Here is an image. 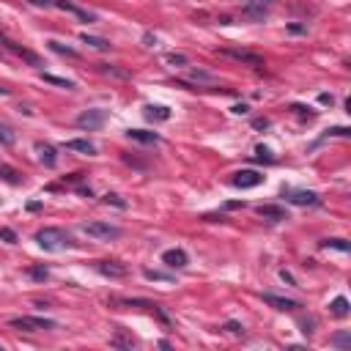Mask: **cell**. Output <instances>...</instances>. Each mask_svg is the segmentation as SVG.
<instances>
[{
    "mask_svg": "<svg viewBox=\"0 0 351 351\" xmlns=\"http://www.w3.org/2000/svg\"><path fill=\"white\" fill-rule=\"evenodd\" d=\"M96 272L104 274V277H110V280H121V277L129 274V269H126L124 263H118V261H99L96 263Z\"/></svg>",
    "mask_w": 351,
    "mask_h": 351,
    "instance_id": "30bf717a",
    "label": "cell"
},
{
    "mask_svg": "<svg viewBox=\"0 0 351 351\" xmlns=\"http://www.w3.org/2000/svg\"><path fill=\"white\" fill-rule=\"evenodd\" d=\"M283 198L294 206H319V192L313 190H291V187H283Z\"/></svg>",
    "mask_w": 351,
    "mask_h": 351,
    "instance_id": "5b68a950",
    "label": "cell"
},
{
    "mask_svg": "<svg viewBox=\"0 0 351 351\" xmlns=\"http://www.w3.org/2000/svg\"><path fill=\"white\" fill-rule=\"evenodd\" d=\"M288 30H291V33H307V28H305V25H288Z\"/></svg>",
    "mask_w": 351,
    "mask_h": 351,
    "instance_id": "7bdbcfd3",
    "label": "cell"
},
{
    "mask_svg": "<svg viewBox=\"0 0 351 351\" xmlns=\"http://www.w3.org/2000/svg\"><path fill=\"white\" fill-rule=\"evenodd\" d=\"M0 96H9V88H0Z\"/></svg>",
    "mask_w": 351,
    "mask_h": 351,
    "instance_id": "bcb514c9",
    "label": "cell"
},
{
    "mask_svg": "<svg viewBox=\"0 0 351 351\" xmlns=\"http://www.w3.org/2000/svg\"><path fill=\"white\" fill-rule=\"evenodd\" d=\"M255 212H258V217L269 220V222H286V220H291L288 208L286 206H277V203H263V206L255 208Z\"/></svg>",
    "mask_w": 351,
    "mask_h": 351,
    "instance_id": "ba28073f",
    "label": "cell"
},
{
    "mask_svg": "<svg viewBox=\"0 0 351 351\" xmlns=\"http://www.w3.org/2000/svg\"><path fill=\"white\" fill-rule=\"evenodd\" d=\"M83 231L91 236V239H99V241H116V239H121V228L110 225V222H88V225H83Z\"/></svg>",
    "mask_w": 351,
    "mask_h": 351,
    "instance_id": "3957f363",
    "label": "cell"
},
{
    "mask_svg": "<svg viewBox=\"0 0 351 351\" xmlns=\"http://www.w3.org/2000/svg\"><path fill=\"white\" fill-rule=\"evenodd\" d=\"M329 310H332V315H337V319H346V315H348V299H346V296H335L332 305H329Z\"/></svg>",
    "mask_w": 351,
    "mask_h": 351,
    "instance_id": "d6986e66",
    "label": "cell"
},
{
    "mask_svg": "<svg viewBox=\"0 0 351 351\" xmlns=\"http://www.w3.org/2000/svg\"><path fill=\"white\" fill-rule=\"evenodd\" d=\"M291 110L296 113V116H302V118H315V110H310V107H302V104H291Z\"/></svg>",
    "mask_w": 351,
    "mask_h": 351,
    "instance_id": "d590c367",
    "label": "cell"
},
{
    "mask_svg": "<svg viewBox=\"0 0 351 351\" xmlns=\"http://www.w3.org/2000/svg\"><path fill=\"white\" fill-rule=\"evenodd\" d=\"M222 329L231 332V335H244V327H241L239 321H225V324H222Z\"/></svg>",
    "mask_w": 351,
    "mask_h": 351,
    "instance_id": "1f68e13d",
    "label": "cell"
},
{
    "mask_svg": "<svg viewBox=\"0 0 351 351\" xmlns=\"http://www.w3.org/2000/svg\"><path fill=\"white\" fill-rule=\"evenodd\" d=\"M143 277L146 280H162V283H173L170 274H165V272H154V269H146L143 272Z\"/></svg>",
    "mask_w": 351,
    "mask_h": 351,
    "instance_id": "83f0119b",
    "label": "cell"
},
{
    "mask_svg": "<svg viewBox=\"0 0 351 351\" xmlns=\"http://www.w3.org/2000/svg\"><path fill=\"white\" fill-rule=\"evenodd\" d=\"M0 179H3L6 184H11V187L22 184V176H19V170H14V167H9V165H0Z\"/></svg>",
    "mask_w": 351,
    "mask_h": 351,
    "instance_id": "ac0fdd59",
    "label": "cell"
},
{
    "mask_svg": "<svg viewBox=\"0 0 351 351\" xmlns=\"http://www.w3.org/2000/svg\"><path fill=\"white\" fill-rule=\"evenodd\" d=\"M255 159H261V162H274L272 148H269V146H255Z\"/></svg>",
    "mask_w": 351,
    "mask_h": 351,
    "instance_id": "484cf974",
    "label": "cell"
},
{
    "mask_svg": "<svg viewBox=\"0 0 351 351\" xmlns=\"http://www.w3.org/2000/svg\"><path fill=\"white\" fill-rule=\"evenodd\" d=\"M42 80H44V83H50V85L66 88V91H72V88H74V80H66V77H55V74H47V72H42Z\"/></svg>",
    "mask_w": 351,
    "mask_h": 351,
    "instance_id": "7402d4cb",
    "label": "cell"
},
{
    "mask_svg": "<svg viewBox=\"0 0 351 351\" xmlns=\"http://www.w3.org/2000/svg\"><path fill=\"white\" fill-rule=\"evenodd\" d=\"M104 121H107V113L99 110V107H93V110H83V113H80L74 124H77L83 132H96V129H102Z\"/></svg>",
    "mask_w": 351,
    "mask_h": 351,
    "instance_id": "277c9868",
    "label": "cell"
},
{
    "mask_svg": "<svg viewBox=\"0 0 351 351\" xmlns=\"http://www.w3.org/2000/svg\"><path fill=\"white\" fill-rule=\"evenodd\" d=\"M17 143V132L11 129L9 124H3V121H0V146H6V148H11Z\"/></svg>",
    "mask_w": 351,
    "mask_h": 351,
    "instance_id": "ffe728a7",
    "label": "cell"
},
{
    "mask_svg": "<svg viewBox=\"0 0 351 351\" xmlns=\"http://www.w3.org/2000/svg\"><path fill=\"white\" fill-rule=\"evenodd\" d=\"M255 3H274V0H255Z\"/></svg>",
    "mask_w": 351,
    "mask_h": 351,
    "instance_id": "7dc6e473",
    "label": "cell"
},
{
    "mask_svg": "<svg viewBox=\"0 0 351 351\" xmlns=\"http://www.w3.org/2000/svg\"><path fill=\"white\" fill-rule=\"evenodd\" d=\"M0 239H3L6 241V244H17V233L14 231H11V228H0Z\"/></svg>",
    "mask_w": 351,
    "mask_h": 351,
    "instance_id": "e575fe53",
    "label": "cell"
},
{
    "mask_svg": "<svg viewBox=\"0 0 351 351\" xmlns=\"http://www.w3.org/2000/svg\"><path fill=\"white\" fill-rule=\"evenodd\" d=\"M36 241L39 247L47 250V253H60V250L69 247V233L60 231V228H42V231L36 233Z\"/></svg>",
    "mask_w": 351,
    "mask_h": 351,
    "instance_id": "6da1fadb",
    "label": "cell"
},
{
    "mask_svg": "<svg viewBox=\"0 0 351 351\" xmlns=\"http://www.w3.org/2000/svg\"><path fill=\"white\" fill-rule=\"evenodd\" d=\"M143 116L148 121H167V118H170V110H167V107H162V104H146Z\"/></svg>",
    "mask_w": 351,
    "mask_h": 351,
    "instance_id": "2e32d148",
    "label": "cell"
},
{
    "mask_svg": "<svg viewBox=\"0 0 351 351\" xmlns=\"http://www.w3.org/2000/svg\"><path fill=\"white\" fill-rule=\"evenodd\" d=\"M247 19H255V22H263L266 19V9H263V3L261 6H255V3H250V6H244V11H241Z\"/></svg>",
    "mask_w": 351,
    "mask_h": 351,
    "instance_id": "44dd1931",
    "label": "cell"
},
{
    "mask_svg": "<svg viewBox=\"0 0 351 351\" xmlns=\"http://www.w3.org/2000/svg\"><path fill=\"white\" fill-rule=\"evenodd\" d=\"M280 277H283V280H286V283H288V286H296V283H294V277H291V274H288V272H286V269H283V272H280Z\"/></svg>",
    "mask_w": 351,
    "mask_h": 351,
    "instance_id": "ee69618b",
    "label": "cell"
},
{
    "mask_svg": "<svg viewBox=\"0 0 351 351\" xmlns=\"http://www.w3.org/2000/svg\"><path fill=\"white\" fill-rule=\"evenodd\" d=\"M110 343H113V346H121V348H132V346H134V340H126V337H121V335L113 337Z\"/></svg>",
    "mask_w": 351,
    "mask_h": 351,
    "instance_id": "8d00e7d4",
    "label": "cell"
},
{
    "mask_svg": "<svg viewBox=\"0 0 351 351\" xmlns=\"http://www.w3.org/2000/svg\"><path fill=\"white\" fill-rule=\"evenodd\" d=\"M99 72H102V74H113V77H121V80H124V77H129V74H126V72H118V69H113L110 63H99Z\"/></svg>",
    "mask_w": 351,
    "mask_h": 351,
    "instance_id": "836d02e7",
    "label": "cell"
},
{
    "mask_svg": "<svg viewBox=\"0 0 351 351\" xmlns=\"http://www.w3.org/2000/svg\"><path fill=\"white\" fill-rule=\"evenodd\" d=\"M263 302L274 310H299L302 307L296 299H286V296H274V294H263Z\"/></svg>",
    "mask_w": 351,
    "mask_h": 351,
    "instance_id": "4fadbf2b",
    "label": "cell"
},
{
    "mask_svg": "<svg viewBox=\"0 0 351 351\" xmlns=\"http://www.w3.org/2000/svg\"><path fill=\"white\" fill-rule=\"evenodd\" d=\"M162 263L170 269H184L187 263H190V258H187V253L181 247H173V250H165L162 253Z\"/></svg>",
    "mask_w": 351,
    "mask_h": 351,
    "instance_id": "8fae6325",
    "label": "cell"
},
{
    "mask_svg": "<svg viewBox=\"0 0 351 351\" xmlns=\"http://www.w3.org/2000/svg\"><path fill=\"white\" fill-rule=\"evenodd\" d=\"M126 137L134 140V143H143V146H159V134L157 132H146V129H129Z\"/></svg>",
    "mask_w": 351,
    "mask_h": 351,
    "instance_id": "5bb4252c",
    "label": "cell"
},
{
    "mask_svg": "<svg viewBox=\"0 0 351 351\" xmlns=\"http://www.w3.org/2000/svg\"><path fill=\"white\" fill-rule=\"evenodd\" d=\"M253 129H269V118H253Z\"/></svg>",
    "mask_w": 351,
    "mask_h": 351,
    "instance_id": "74e56055",
    "label": "cell"
},
{
    "mask_svg": "<svg viewBox=\"0 0 351 351\" xmlns=\"http://www.w3.org/2000/svg\"><path fill=\"white\" fill-rule=\"evenodd\" d=\"M11 329H19V332H47V329H55L58 324L52 319H39V315H19V319L9 321Z\"/></svg>",
    "mask_w": 351,
    "mask_h": 351,
    "instance_id": "7a4b0ae2",
    "label": "cell"
},
{
    "mask_svg": "<svg viewBox=\"0 0 351 351\" xmlns=\"http://www.w3.org/2000/svg\"><path fill=\"white\" fill-rule=\"evenodd\" d=\"M66 148H69V151H77V154H88V157H93V154H96V146L91 143V140H69V143H66Z\"/></svg>",
    "mask_w": 351,
    "mask_h": 351,
    "instance_id": "e0dca14e",
    "label": "cell"
},
{
    "mask_svg": "<svg viewBox=\"0 0 351 351\" xmlns=\"http://www.w3.org/2000/svg\"><path fill=\"white\" fill-rule=\"evenodd\" d=\"M198 83L214 85V83H217V77H214V74H208V72H203V69H192L190 72V80H179V85L181 88H190V91H192V85H198Z\"/></svg>",
    "mask_w": 351,
    "mask_h": 351,
    "instance_id": "7c38bea8",
    "label": "cell"
},
{
    "mask_svg": "<svg viewBox=\"0 0 351 351\" xmlns=\"http://www.w3.org/2000/svg\"><path fill=\"white\" fill-rule=\"evenodd\" d=\"M77 192H80V195H88V198L93 195V192H91V187H77Z\"/></svg>",
    "mask_w": 351,
    "mask_h": 351,
    "instance_id": "f6af8a7d",
    "label": "cell"
},
{
    "mask_svg": "<svg viewBox=\"0 0 351 351\" xmlns=\"http://www.w3.org/2000/svg\"><path fill=\"white\" fill-rule=\"evenodd\" d=\"M36 151H39V159H42V165L44 167H55L58 165V154H55V148H52L50 143H36Z\"/></svg>",
    "mask_w": 351,
    "mask_h": 351,
    "instance_id": "9a60e30c",
    "label": "cell"
},
{
    "mask_svg": "<svg viewBox=\"0 0 351 351\" xmlns=\"http://www.w3.org/2000/svg\"><path fill=\"white\" fill-rule=\"evenodd\" d=\"M321 247H327V250H337V253H348L351 244L346 239H324L321 241Z\"/></svg>",
    "mask_w": 351,
    "mask_h": 351,
    "instance_id": "d4e9b609",
    "label": "cell"
},
{
    "mask_svg": "<svg viewBox=\"0 0 351 351\" xmlns=\"http://www.w3.org/2000/svg\"><path fill=\"white\" fill-rule=\"evenodd\" d=\"M47 47H50L52 52H58V55H66V58H80V52L77 50H72V47H66V44H60V42H47Z\"/></svg>",
    "mask_w": 351,
    "mask_h": 351,
    "instance_id": "603a6c76",
    "label": "cell"
},
{
    "mask_svg": "<svg viewBox=\"0 0 351 351\" xmlns=\"http://www.w3.org/2000/svg\"><path fill=\"white\" fill-rule=\"evenodd\" d=\"M348 132H351V129H348V126H332V129H327V134H324V137L319 140V143H324V140H327V137H329V134H340V137H346V134H348ZM319 143H315V146H319ZM315 146H313V148H315Z\"/></svg>",
    "mask_w": 351,
    "mask_h": 351,
    "instance_id": "4dcf8cb0",
    "label": "cell"
},
{
    "mask_svg": "<svg viewBox=\"0 0 351 351\" xmlns=\"http://www.w3.org/2000/svg\"><path fill=\"white\" fill-rule=\"evenodd\" d=\"M104 203H110V206H118V208H126V200L124 198H121V195H116V192H107L104 195Z\"/></svg>",
    "mask_w": 351,
    "mask_h": 351,
    "instance_id": "f1b7e54d",
    "label": "cell"
},
{
    "mask_svg": "<svg viewBox=\"0 0 351 351\" xmlns=\"http://www.w3.org/2000/svg\"><path fill=\"white\" fill-rule=\"evenodd\" d=\"M52 6L55 9H60V11H69V14H74L80 19V22H85V25H91V22H96V14L93 11H88V9H80V6H74V3H69V0H52Z\"/></svg>",
    "mask_w": 351,
    "mask_h": 351,
    "instance_id": "8992f818",
    "label": "cell"
},
{
    "mask_svg": "<svg viewBox=\"0 0 351 351\" xmlns=\"http://www.w3.org/2000/svg\"><path fill=\"white\" fill-rule=\"evenodd\" d=\"M329 343H332V346H340V348H348V346H351V335H348V332L332 335V337H329Z\"/></svg>",
    "mask_w": 351,
    "mask_h": 351,
    "instance_id": "4316f807",
    "label": "cell"
},
{
    "mask_svg": "<svg viewBox=\"0 0 351 351\" xmlns=\"http://www.w3.org/2000/svg\"><path fill=\"white\" fill-rule=\"evenodd\" d=\"M261 181H263V176L258 170H239V173H233L231 184L239 187V190H253V187L261 184Z\"/></svg>",
    "mask_w": 351,
    "mask_h": 351,
    "instance_id": "9c48e42d",
    "label": "cell"
},
{
    "mask_svg": "<svg viewBox=\"0 0 351 351\" xmlns=\"http://www.w3.org/2000/svg\"><path fill=\"white\" fill-rule=\"evenodd\" d=\"M231 110H233V113H236V116H244V113H247V110H250V107H247V104H244V102H241V104H233V107H231Z\"/></svg>",
    "mask_w": 351,
    "mask_h": 351,
    "instance_id": "60d3db41",
    "label": "cell"
},
{
    "mask_svg": "<svg viewBox=\"0 0 351 351\" xmlns=\"http://www.w3.org/2000/svg\"><path fill=\"white\" fill-rule=\"evenodd\" d=\"M83 44H88V47H93V50H110V42L107 39H102V36H88V33H83Z\"/></svg>",
    "mask_w": 351,
    "mask_h": 351,
    "instance_id": "cb8c5ba5",
    "label": "cell"
},
{
    "mask_svg": "<svg viewBox=\"0 0 351 351\" xmlns=\"http://www.w3.org/2000/svg\"><path fill=\"white\" fill-rule=\"evenodd\" d=\"M167 63H173V66H187V63H190V58L181 55V52H170V55H167Z\"/></svg>",
    "mask_w": 351,
    "mask_h": 351,
    "instance_id": "d6a6232c",
    "label": "cell"
},
{
    "mask_svg": "<svg viewBox=\"0 0 351 351\" xmlns=\"http://www.w3.org/2000/svg\"><path fill=\"white\" fill-rule=\"evenodd\" d=\"M143 44H146V47H154V44H157V36H154L151 30H146V33H143Z\"/></svg>",
    "mask_w": 351,
    "mask_h": 351,
    "instance_id": "ab89813d",
    "label": "cell"
},
{
    "mask_svg": "<svg viewBox=\"0 0 351 351\" xmlns=\"http://www.w3.org/2000/svg\"><path fill=\"white\" fill-rule=\"evenodd\" d=\"M30 6H39V9H55L52 6V0H28Z\"/></svg>",
    "mask_w": 351,
    "mask_h": 351,
    "instance_id": "f35d334b",
    "label": "cell"
},
{
    "mask_svg": "<svg viewBox=\"0 0 351 351\" xmlns=\"http://www.w3.org/2000/svg\"><path fill=\"white\" fill-rule=\"evenodd\" d=\"M319 102H321V104H329V107H332V102H335V99H332V93H321V96H319Z\"/></svg>",
    "mask_w": 351,
    "mask_h": 351,
    "instance_id": "b9f144b4",
    "label": "cell"
},
{
    "mask_svg": "<svg viewBox=\"0 0 351 351\" xmlns=\"http://www.w3.org/2000/svg\"><path fill=\"white\" fill-rule=\"evenodd\" d=\"M28 274H30L33 280H39V283H44L47 277H50V272H47L44 266H30V269H28Z\"/></svg>",
    "mask_w": 351,
    "mask_h": 351,
    "instance_id": "f546056e",
    "label": "cell"
},
{
    "mask_svg": "<svg viewBox=\"0 0 351 351\" xmlns=\"http://www.w3.org/2000/svg\"><path fill=\"white\" fill-rule=\"evenodd\" d=\"M222 58H233L239 60V63H250V66H263V58L255 55V52H247V50H233V47H222V50H217Z\"/></svg>",
    "mask_w": 351,
    "mask_h": 351,
    "instance_id": "52a82bcc",
    "label": "cell"
}]
</instances>
